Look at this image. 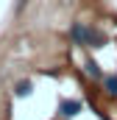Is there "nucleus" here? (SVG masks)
<instances>
[{
  "label": "nucleus",
  "instance_id": "f03ea898",
  "mask_svg": "<svg viewBox=\"0 0 117 120\" xmlns=\"http://www.w3.org/2000/svg\"><path fill=\"white\" fill-rule=\"evenodd\" d=\"M81 109H84V106H81V101H58V115H61L64 120L75 117Z\"/></svg>",
  "mask_w": 117,
  "mask_h": 120
},
{
  "label": "nucleus",
  "instance_id": "20e7f679",
  "mask_svg": "<svg viewBox=\"0 0 117 120\" xmlns=\"http://www.w3.org/2000/svg\"><path fill=\"white\" fill-rule=\"evenodd\" d=\"M31 90H33V87H31L28 78H22V81H17V84H14V95H17V98H28Z\"/></svg>",
  "mask_w": 117,
  "mask_h": 120
},
{
  "label": "nucleus",
  "instance_id": "39448f33",
  "mask_svg": "<svg viewBox=\"0 0 117 120\" xmlns=\"http://www.w3.org/2000/svg\"><path fill=\"white\" fill-rule=\"evenodd\" d=\"M103 90L117 98V75H103Z\"/></svg>",
  "mask_w": 117,
  "mask_h": 120
},
{
  "label": "nucleus",
  "instance_id": "f257e3e1",
  "mask_svg": "<svg viewBox=\"0 0 117 120\" xmlns=\"http://www.w3.org/2000/svg\"><path fill=\"white\" fill-rule=\"evenodd\" d=\"M92 34H95V28L87 25V22H73V25H70V39H73V45L89 48V45H92Z\"/></svg>",
  "mask_w": 117,
  "mask_h": 120
},
{
  "label": "nucleus",
  "instance_id": "0eeeda50",
  "mask_svg": "<svg viewBox=\"0 0 117 120\" xmlns=\"http://www.w3.org/2000/svg\"><path fill=\"white\" fill-rule=\"evenodd\" d=\"M61 3H70V0H61Z\"/></svg>",
  "mask_w": 117,
  "mask_h": 120
},
{
  "label": "nucleus",
  "instance_id": "423d86ee",
  "mask_svg": "<svg viewBox=\"0 0 117 120\" xmlns=\"http://www.w3.org/2000/svg\"><path fill=\"white\" fill-rule=\"evenodd\" d=\"M25 3H28V0H17V11H22V8H25Z\"/></svg>",
  "mask_w": 117,
  "mask_h": 120
},
{
  "label": "nucleus",
  "instance_id": "7ed1b4c3",
  "mask_svg": "<svg viewBox=\"0 0 117 120\" xmlns=\"http://www.w3.org/2000/svg\"><path fill=\"white\" fill-rule=\"evenodd\" d=\"M84 73H87L89 78H98V81H103V70H100V64L95 59H87L84 61Z\"/></svg>",
  "mask_w": 117,
  "mask_h": 120
}]
</instances>
